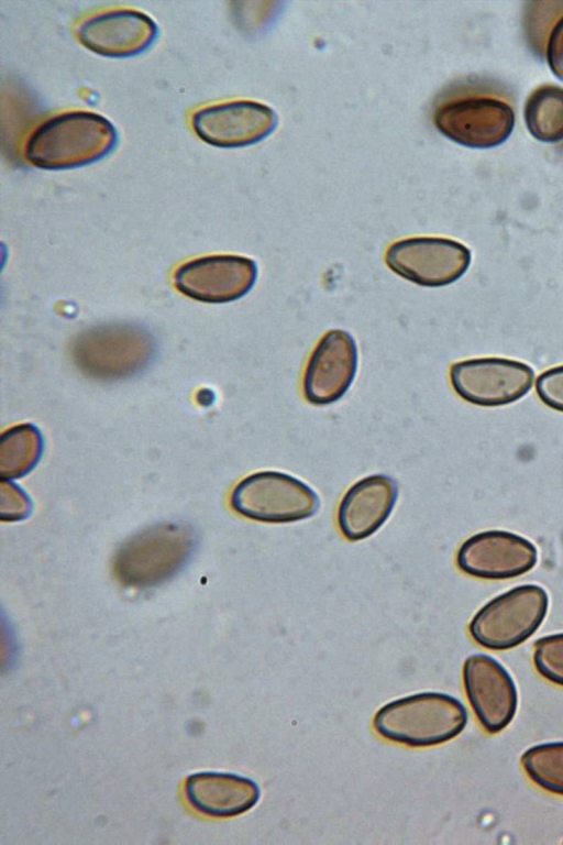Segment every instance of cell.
Instances as JSON below:
<instances>
[{
  "instance_id": "cell-14",
  "label": "cell",
  "mask_w": 563,
  "mask_h": 845,
  "mask_svg": "<svg viewBox=\"0 0 563 845\" xmlns=\"http://www.w3.org/2000/svg\"><path fill=\"white\" fill-rule=\"evenodd\" d=\"M157 24L134 9H111L82 19L75 29L77 40L91 52L107 57H130L147 50L156 40Z\"/></svg>"
},
{
  "instance_id": "cell-16",
  "label": "cell",
  "mask_w": 563,
  "mask_h": 845,
  "mask_svg": "<svg viewBox=\"0 0 563 845\" xmlns=\"http://www.w3.org/2000/svg\"><path fill=\"white\" fill-rule=\"evenodd\" d=\"M398 496L397 483L383 474L366 476L354 483L338 507V526L352 541L377 531L391 514Z\"/></svg>"
},
{
  "instance_id": "cell-21",
  "label": "cell",
  "mask_w": 563,
  "mask_h": 845,
  "mask_svg": "<svg viewBox=\"0 0 563 845\" xmlns=\"http://www.w3.org/2000/svg\"><path fill=\"white\" fill-rule=\"evenodd\" d=\"M533 663L543 678L563 687V633L549 635L536 641Z\"/></svg>"
},
{
  "instance_id": "cell-22",
  "label": "cell",
  "mask_w": 563,
  "mask_h": 845,
  "mask_svg": "<svg viewBox=\"0 0 563 845\" xmlns=\"http://www.w3.org/2000/svg\"><path fill=\"white\" fill-rule=\"evenodd\" d=\"M536 6V2H533ZM545 2V8H531L527 15V34L537 53H542L544 40L555 20L563 13V2Z\"/></svg>"
},
{
  "instance_id": "cell-13",
  "label": "cell",
  "mask_w": 563,
  "mask_h": 845,
  "mask_svg": "<svg viewBox=\"0 0 563 845\" xmlns=\"http://www.w3.org/2000/svg\"><path fill=\"white\" fill-rule=\"evenodd\" d=\"M357 369L353 337L341 329L323 334L312 350L302 376L307 402L324 406L339 400L350 388Z\"/></svg>"
},
{
  "instance_id": "cell-25",
  "label": "cell",
  "mask_w": 563,
  "mask_h": 845,
  "mask_svg": "<svg viewBox=\"0 0 563 845\" xmlns=\"http://www.w3.org/2000/svg\"><path fill=\"white\" fill-rule=\"evenodd\" d=\"M545 58L552 73L563 81V13L555 20L545 41Z\"/></svg>"
},
{
  "instance_id": "cell-24",
  "label": "cell",
  "mask_w": 563,
  "mask_h": 845,
  "mask_svg": "<svg viewBox=\"0 0 563 845\" xmlns=\"http://www.w3.org/2000/svg\"><path fill=\"white\" fill-rule=\"evenodd\" d=\"M2 484L7 487L8 492L1 487V498L8 500V503L1 502V518L3 520H20L27 517L32 509L27 495L11 482H2Z\"/></svg>"
},
{
  "instance_id": "cell-15",
  "label": "cell",
  "mask_w": 563,
  "mask_h": 845,
  "mask_svg": "<svg viewBox=\"0 0 563 845\" xmlns=\"http://www.w3.org/2000/svg\"><path fill=\"white\" fill-rule=\"evenodd\" d=\"M468 702L481 725L490 734L503 731L517 711L518 693L508 671L484 654L470 656L463 667Z\"/></svg>"
},
{
  "instance_id": "cell-3",
  "label": "cell",
  "mask_w": 563,
  "mask_h": 845,
  "mask_svg": "<svg viewBox=\"0 0 563 845\" xmlns=\"http://www.w3.org/2000/svg\"><path fill=\"white\" fill-rule=\"evenodd\" d=\"M467 712L455 698L422 692L394 700L374 716L376 733L394 743L428 747L453 739L465 727Z\"/></svg>"
},
{
  "instance_id": "cell-20",
  "label": "cell",
  "mask_w": 563,
  "mask_h": 845,
  "mask_svg": "<svg viewBox=\"0 0 563 845\" xmlns=\"http://www.w3.org/2000/svg\"><path fill=\"white\" fill-rule=\"evenodd\" d=\"M521 765L536 784L551 793L563 795V742L529 748L521 757Z\"/></svg>"
},
{
  "instance_id": "cell-8",
  "label": "cell",
  "mask_w": 563,
  "mask_h": 845,
  "mask_svg": "<svg viewBox=\"0 0 563 845\" xmlns=\"http://www.w3.org/2000/svg\"><path fill=\"white\" fill-rule=\"evenodd\" d=\"M471 251L463 243L440 237H412L391 243L387 266L402 278L426 287H442L461 278L470 267Z\"/></svg>"
},
{
  "instance_id": "cell-6",
  "label": "cell",
  "mask_w": 563,
  "mask_h": 845,
  "mask_svg": "<svg viewBox=\"0 0 563 845\" xmlns=\"http://www.w3.org/2000/svg\"><path fill=\"white\" fill-rule=\"evenodd\" d=\"M320 500L299 479L279 471H261L241 480L230 495L231 508L252 520L283 524L314 515Z\"/></svg>"
},
{
  "instance_id": "cell-19",
  "label": "cell",
  "mask_w": 563,
  "mask_h": 845,
  "mask_svg": "<svg viewBox=\"0 0 563 845\" xmlns=\"http://www.w3.org/2000/svg\"><path fill=\"white\" fill-rule=\"evenodd\" d=\"M43 438L32 424H21L5 430L0 439V474L18 479L27 474L38 462Z\"/></svg>"
},
{
  "instance_id": "cell-10",
  "label": "cell",
  "mask_w": 563,
  "mask_h": 845,
  "mask_svg": "<svg viewBox=\"0 0 563 845\" xmlns=\"http://www.w3.org/2000/svg\"><path fill=\"white\" fill-rule=\"evenodd\" d=\"M257 278L250 257L216 254L184 263L174 274L176 288L185 296L209 304H223L245 296Z\"/></svg>"
},
{
  "instance_id": "cell-11",
  "label": "cell",
  "mask_w": 563,
  "mask_h": 845,
  "mask_svg": "<svg viewBox=\"0 0 563 845\" xmlns=\"http://www.w3.org/2000/svg\"><path fill=\"white\" fill-rule=\"evenodd\" d=\"M195 134L217 147H243L267 138L277 127L268 106L252 100H232L196 110L190 118Z\"/></svg>"
},
{
  "instance_id": "cell-7",
  "label": "cell",
  "mask_w": 563,
  "mask_h": 845,
  "mask_svg": "<svg viewBox=\"0 0 563 845\" xmlns=\"http://www.w3.org/2000/svg\"><path fill=\"white\" fill-rule=\"evenodd\" d=\"M545 590L537 584L516 586L489 601L473 617L468 630L479 646L514 648L539 628L548 612Z\"/></svg>"
},
{
  "instance_id": "cell-18",
  "label": "cell",
  "mask_w": 563,
  "mask_h": 845,
  "mask_svg": "<svg viewBox=\"0 0 563 845\" xmlns=\"http://www.w3.org/2000/svg\"><path fill=\"white\" fill-rule=\"evenodd\" d=\"M529 133L541 142L563 141V88L545 84L536 88L525 105Z\"/></svg>"
},
{
  "instance_id": "cell-17",
  "label": "cell",
  "mask_w": 563,
  "mask_h": 845,
  "mask_svg": "<svg viewBox=\"0 0 563 845\" xmlns=\"http://www.w3.org/2000/svg\"><path fill=\"white\" fill-rule=\"evenodd\" d=\"M185 794L198 812L214 817H231L251 810L260 799V788L250 778L224 772H199L187 778Z\"/></svg>"
},
{
  "instance_id": "cell-23",
  "label": "cell",
  "mask_w": 563,
  "mask_h": 845,
  "mask_svg": "<svg viewBox=\"0 0 563 845\" xmlns=\"http://www.w3.org/2000/svg\"><path fill=\"white\" fill-rule=\"evenodd\" d=\"M536 392L544 405L563 413V365L542 372L537 377Z\"/></svg>"
},
{
  "instance_id": "cell-4",
  "label": "cell",
  "mask_w": 563,
  "mask_h": 845,
  "mask_svg": "<svg viewBox=\"0 0 563 845\" xmlns=\"http://www.w3.org/2000/svg\"><path fill=\"white\" fill-rule=\"evenodd\" d=\"M192 530L179 523H159L130 537L115 552L113 572L130 588H150L170 579L191 556Z\"/></svg>"
},
{
  "instance_id": "cell-9",
  "label": "cell",
  "mask_w": 563,
  "mask_h": 845,
  "mask_svg": "<svg viewBox=\"0 0 563 845\" xmlns=\"http://www.w3.org/2000/svg\"><path fill=\"white\" fill-rule=\"evenodd\" d=\"M534 371L523 362L506 358H476L454 363L450 382L465 402L496 407L523 397L532 387Z\"/></svg>"
},
{
  "instance_id": "cell-1",
  "label": "cell",
  "mask_w": 563,
  "mask_h": 845,
  "mask_svg": "<svg viewBox=\"0 0 563 845\" xmlns=\"http://www.w3.org/2000/svg\"><path fill=\"white\" fill-rule=\"evenodd\" d=\"M432 120L444 136L463 146L489 149L504 143L515 127V110L499 87L467 79L445 88L435 99Z\"/></svg>"
},
{
  "instance_id": "cell-5",
  "label": "cell",
  "mask_w": 563,
  "mask_h": 845,
  "mask_svg": "<svg viewBox=\"0 0 563 845\" xmlns=\"http://www.w3.org/2000/svg\"><path fill=\"white\" fill-rule=\"evenodd\" d=\"M154 352L152 336L126 322L90 327L71 343V358L79 371L100 381L125 378L141 372Z\"/></svg>"
},
{
  "instance_id": "cell-12",
  "label": "cell",
  "mask_w": 563,
  "mask_h": 845,
  "mask_svg": "<svg viewBox=\"0 0 563 845\" xmlns=\"http://www.w3.org/2000/svg\"><path fill=\"white\" fill-rule=\"evenodd\" d=\"M538 551L528 539L505 530L473 535L456 555L459 569L472 577L505 580L525 574L537 563Z\"/></svg>"
},
{
  "instance_id": "cell-2",
  "label": "cell",
  "mask_w": 563,
  "mask_h": 845,
  "mask_svg": "<svg viewBox=\"0 0 563 845\" xmlns=\"http://www.w3.org/2000/svg\"><path fill=\"white\" fill-rule=\"evenodd\" d=\"M114 125L103 116L74 110L53 116L29 135L24 156L43 169H68L95 163L118 143Z\"/></svg>"
}]
</instances>
